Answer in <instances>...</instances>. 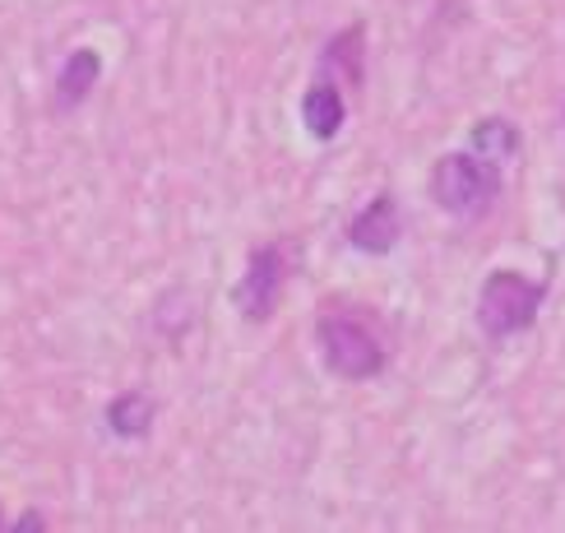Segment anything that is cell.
<instances>
[{"label":"cell","instance_id":"8992f818","mask_svg":"<svg viewBox=\"0 0 565 533\" xmlns=\"http://www.w3.org/2000/svg\"><path fill=\"white\" fill-rule=\"evenodd\" d=\"M343 121H348V93H343L339 75L320 70V75L311 79V88L301 93V126L311 130V139L329 145V139H339Z\"/></svg>","mask_w":565,"mask_h":533},{"label":"cell","instance_id":"277c9868","mask_svg":"<svg viewBox=\"0 0 565 533\" xmlns=\"http://www.w3.org/2000/svg\"><path fill=\"white\" fill-rule=\"evenodd\" d=\"M282 278H288V265H282V246L278 242H265V246H255L246 255V274H242L237 292H232V301H237V311L250 324H260V320H269L278 311Z\"/></svg>","mask_w":565,"mask_h":533},{"label":"cell","instance_id":"30bf717a","mask_svg":"<svg viewBox=\"0 0 565 533\" xmlns=\"http://www.w3.org/2000/svg\"><path fill=\"white\" fill-rule=\"evenodd\" d=\"M14 529H19V533H29V529H46V520H42V515H33V510H29V515H23V520H14Z\"/></svg>","mask_w":565,"mask_h":533},{"label":"cell","instance_id":"52a82bcc","mask_svg":"<svg viewBox=\"0 0 565 533\" xmlns=\"http://www.w3.org/2000/svg\"><path fill=\"white\" fill-rule=\"evenodd\" d=\"M103 79V56L93 52V46H79V52H70L65 65L56 70V111H75L84 107V98Z\"/></svg>","mask_w":565,"mask_h":533},{"label":"cell","instance_id":"9c48e42d","mask_svg":"<svg viewBox=\"0 0 565 533\" xmlns=\"http://www.w3.org/2000/svg\"><path fill=\"white\" fill-rule=\"evenodd\" d=\"M468 149L505 162L520 153V126L505 121V116H482V121H473V130H468Z\"/></svg>","mask_w":565,"mask_h":533},{"label":"cell","instance_id":"5b68a950","mask_svg":"<svg viewBox=\"0 0 565 533\" xmlns=\"http://www.w3.org/2000/svg\"><path fill=\"white\" fill-rule=\"evenodd\" d=\"M398 237H404V214H398L394 191L371 195L358 214L348 218V242L362 255H390L398 246Z\"/></svg>","mask_w":565,"mask_h":533},{"label":"cell","instance_id":"3957f363","mask_svg":"<svg viewBox=\"0 0 565 533\" xmlns=\"http://www.w3.org/2000/svg\"><path fill=\"white\" fill-rule=\"evenodd\" d=\"M316 343H320L324 366L334 371L339 381L362 385V381L385 371V343L375 339L371 324L352 320V316H334V311L320 316L316 320Z\"/></svg>","mask_w":565,"mask_h":533},{"label":"cell","instance_id":"6da1fadb","mask_svg":"<svg viewBox=\"0 0 565 533\" xmlns=\"http://www.w3.org/2000/svg\"><path fill=\"white\" fill-rule=\"evenodd\" d=\"M427 191H431V200L450 218H482L487 209L501 200L505 172H501L497 158H482L473 149H459V153L436 158Z\"/></svg>","mask_w":565,"mask_h":533},{"label":"cell","instance_id":"ba28073f","mask_svg":"<svg viewBox=\"0 0 565 533\" xmlns=\"http://www.w3.org/2000/svg\"><path fill=\"white\" fill-rule=\"evenodd\" d=\"M153 413L158 404L149 399L145 390H126V394H116V399L107 404V431L111 436H121V440H139V436H149L153 427Z\"/></svg>","mask_w":565,"mask_h":533},{"label":"cell","instance_id":"8fae6325","mask_svg":"<svg viewBox=\"0 0 565 533\" xmlns=\"http://www.w3.org/2000/svg\"><path fill=\"white\" fill-rule=\"evenodd\" d=\"M0 529H6V515H0Z\"/></svg>","mask_w":565,"mask_h":533},{"label":"cell","instance_id":"7a4b0ae2","mask_svg":"<svg viewBox=\"0 0 565 533\" xmlns=\"http://www.w3.org/2000/svg\"><path fill=\"white\" fill-rule=\"evenodd\" d=\"M547 301V278H529L520 269H491L478 288V330L487 339H514L533 330Z\"/></svg>","mask_w":565,"mask_h":533}]
</instances>
